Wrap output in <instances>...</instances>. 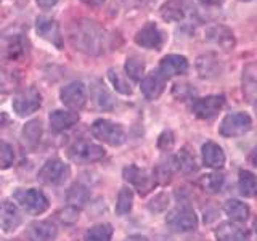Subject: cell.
<instances>
[{
	"instance_id": "cell-36",
	"label": "cell",
	"mask_w": 257,
	"mask_h": 241,
	"mask_svg": "<svg viewBox=\"0 0 257 241\" xmlns=\"http://www.w3.org/2000/svg\"><path fill=\"white\" fill-rule=\"evenodd\" d=\"M15 161V153L12 145H8L7 142L0 140V169H8L13 166Z\"/></svg>"
},
{
	"instance_id": "cell-13",
	"label": "cell",
	"mask_w": 257,
	"mask_h": 241,
	"mask_svg": "<svg viewBox=\"0 0 257 241\" xmlns=\"http://www.w3.org/2000/svg\"><path fill=\"white\" fill-rule=\"evenodd\" d=\"M188 69V61L185 56L182 55H167L164 56L159 63V72L163 74L166 79L174 77V76H180L183 72H187Z\"/></svg>"
},
{
	"instance_id": "cell-4",
	"label": "cell",
	"mask_w": 257,
	"mask_h": 241,
	"mask_svg": "<svg viewBox=\"0 0 257 241\" xmlns=\"http://www.w3.org/2000/svg\"><path fill=\"white\" fill-rule=\"evenodd\" d=\"M166 223L174 231H190L198 227V217L191 207L180 206L167 214Z\"/></svg>"
},
{
	"instance_id": "cell-32",
	"label": "cell",
	"mask_w": 257,
	"mask_h": 241,
	"mask_svg": "<svg viewBox=\"0 0 257 241\" xmlns=\"http://www.w3.org/2000/svg\"><path fill=\"white\" fill-rule=\"evenodd\" d=\"M223 182L225 177L222 174H207L201 179V185L209 193H219L223 187Z\"/></svg>"
},
{
	"instance_id": "cell-24",
	"label": "cell",
	"mask_w": 257,
	"mask_h": 241,
	"mask_svg": "<svg viewBox=\"0 0 257 241\" xmlns=\"http://www.w3.org/2000/svg\"><path fill=\"white\" fill-rule=\"evenodd\" d=\"M243 92L249 101H254L257 106V66H249L243 77Z\"/></svg>"
},
{
	"instance_id": "cell-23",
	"label": "cell",
	"mask_w": 257,
	"mask_h": 241,
	"mask_svg": "<svg viewBox=\"0 0 257 241\" xmlns=\"http://www.w3.org/2000/svg\"><path fill=\"white\" fill-rule=\"evenodd\" d=\"M223 211L235 222H244L249 217V206L241 203L238 199H228L227 203L223 204Z\"/></svg>"
},
{
	"instance_id": "cell-31",
	"label": "cell",
	"mask_w": 257,
	"mask_h": 241,
	"mask_svg": "<svg viewBox=\"0 0 257 241\" xmlns=\"http://www.w3.org/2000/svg\"><path fill=\"white\" fill-rule=\"evenodd\" d=\"M132 203H134V193L128 188H122L117 196V204H116V212L119 215L128 214L132 209Z\"/></svg>"
},
{
	"instance_id": "cell-17",
	"label": "cell",
	"mask_w": 257,
	"mask_h": 241,
	"mask_svg": "<svg viewBox=\"0 0 257 241\" xmlns=\"http://www.w3.org/2000/svg\"><path fill=\"white\" fill-rule=\"evenodd\" d=\"M26 235L29 241H53L56 236V227L47 220L32 222L28 227Z\"/></svg>"
},
{
	"instance_id": "cell-37",
	"label": "cell",
	"mask_w": 257,
	"mask_h": 241,
	"mask_svg": "<svg viewBox=\"0 0 257 241\" xmlns=\"http://www.w3.org/2000/svg\"><path fill=\"white\" fill-rule=\"evenodd\" d=\"M58 217L61 219V222L68 223V225H69V223H74V222L79 219V209L69 206V207H66V209H63V211H60Z\"/></svg>"
},
{
	"instance_id": "cell-22",
	"label": "cell",
	"mask_w": 257,
	"mask_h": 241,
	"mask_svg": "<svg viewBox=\"0 0 257 241\" xmlns=\"http://www.w3.org/2000/svg\"><path fill=\"white\" fill-rule=\"evenodd\" d=\"M161 15L166 21H182L187 16V7L182 0H169L161 8Z\"/></svg>"
},
{
	"instance_id": "cell-12",
	"label": "cell",
	"mask_w": 257,
	"mask_h": 241,
	"mask_svg": "<svg viewBox=\"0 0 257 241\" xmlns=\"http://www.w3.org/2000/svg\"><path fill=\"white\" fill-rule=\"evenodd\" d=\"M163 42H164L163 32L158 29V26L155 23H147L135 36V44L143 47V48H153V50H158V48L163 45Z\"/></svg>"
},
{
	"instance_id": "cell-34",
	"label": "cell",
	"mask_w": 257,
	"mask_h": 241,
	"mask_svg": "<svg viewBox=\"0 0 257 241\" xmlns=\"http://www.w3.org/2000/svg\"><path fill=\"white\" fill-rule=\"evenodd\" d=\"M143 71H145V64L140 58H128L125 61V72L131 79L134 80L142 79Z\"/></svg>"
},
{
	"instance_id": "cell-33",
	"label": "cell",
	"mask_w": 257,
	"mask_h": 241,
	"mask_svg": "<svg viewBox=\"0 0 257 241\" xmlns=\"http://www.w3.org/2000/svg\"><path fill=\"white\" fill-rule=\"evenodd\" d=\"M108 77L111 80V85L114 87L119 93H122V95H131L132 93L131 85L127 84V80L124 79L122 74H119L117 69H109L108 71Z\"/></svg>"
},
{
	"instance_id": "cell-11",
	"label": "cell",
	"mask_w": 257,
	"mask_h": 241,
	"mask_svg": "<svg viewBox=\"0 0 257 241\" xmlns=\"http://www.w3.org/2000/svg\"><path fill=\"white\" fill-rule=\"evenodd\" d=\"M122 175H124V179L128 182V183H132L134 187L139 190L140 195H147V193L155 187V177L150 175L145 169L142 167H137V166H127L124 167V171H122Z\"/></svg>"
},
{
	"instance_id": "cell-25",
	"label": "cell",
	"mask_w": 257,
	"mask_h": 241,
	"mask_svg": "<svg viewBox=\"0 0 257 241\" xmlns=\"http://www.w3.org/2000/svg\"><path fill=\"white\" fill-rule=\"evenodd\" d=\"M92 93H93V100L95 104L101 109H111L114 106V100H112L111 93L108 92V88L104 87L101 82H95L92 84Z\"/></svg>"
},
{
	"instance_id": "cell-19",
	"label": "cell",
	"mask_w": 257,
	"mask_h": 241,
	"mask_svg": "<svg viewBox=\"0 0 257 241\" xmlns=\"http://www.w3.org/2000/svg\"><path fill=\"white\" fill-rule=\"evenodd\" d=\"M215 238L219 241H247L249 235L244 228L233 223H220L215 230Z\"/></svg>"
},
{
	"instance_id": "cell-42",
	"label": "cell",
	"mask_w": 257,
	"mask_h": 241,
	"mask_svg": "<svg viewBox=\"0 0 257 241\" xmlns=\"http://www.w3.org/2000/svg\"><path fill=\"white\" fill-rule=\"evenodd\" d=\"M199 2L206 7H219L223 4V0H199Z\"/></svg>"
},
{
	"instance_id": "cell-47",
	"label": "cell",
	"mask_w": 257,
	"mask_h": 241,
	"mask_svg": "<svg viewBox=\"0 0 257 241\" xmlns=\"http://www.w3.org/2000/svg\"><path fill=\"white\" fill-rule=\"evenodd\" d=\"M243 2H247V0H243Z\"/></svg>"
},
{
	"instance_id": "cell-29",
	"label": "cell",
	"mask_w": 257,
	"mask_h": 241,
	"mask_svg": "<svg viewBox=\"0 0 257 241\" xmlns=\"http://www.w3.org/2000/svg\"><path fill=\"white\" fill-rule=\"evenodd\" d=\"M40 135H42V126H40L39 119L29 120V123L23 129L24 142H26L29 147H36V145L39 143V140H40Z\"/></svg>"
},
{
	"instance_id": "cell-21",
	"label": "cell",
	"mask_w": 257,
	"mask_h": 241,
	"mask_svg": "<svg viewBox=\"0 0 257 241\" xmlns=\"http://www.w3.org/2000/svg\"><path fill=\"white\" fill-rule=\"evenodd\" d=\"M88 199H90V191L82 183H74L66 191V201L69 203V206L76 209L84 207L88 203Z\"/></svg>"
},
{
	"instance_id": "cell-20",
	"label": "cell",
	"mask_w": 257,
	"mask_h": 241,
	"mask_svg": "<svg viewBox=\"0 0 257 241\" xmlns=\"http://www.w3.org/2000/svg\"><path fill=\"white\" fill-rule=\"evenodd\" d=\"M203 163L207 167L219 169L225 164V153L214 142H206L203 145Z\"/></svg>"
},
{
	"instance_id": "cell-16",
	"label": "cell",
	"mask_w": 257,
	"mask_h": 241,
	"mask_svg": "<svg viewBox=\"0 0 257 241\" xmlns=\"http://www.w3.org/2000/svg\"><path fill=\"white\" fill-rule=\"evenodd\" d=\"M21 212L18 211L13 203H8V201H4L0 204V227L5 233H10L13 230L18 228V225L21 223Z\"/></svg>"
},
{
	"instance_id": "cell-9",
	"label": "cell",
	"mask_w": 257,
	"mask_h": 241,
	"mask_svg": "<svg viewBox=\"0 0 257 241\" xmlns=\"http://www.w3.org/2000/svg\"><path fill=\"white\" fill-rule=\"evenodd\" d=\"M40 103H42V96L37 92V88L31 87L16 96L13 101V109L18 116L24 117L37 111L40 108Z\"/></svg>"
},
{
	"instance_id": "cell-35",
	"label": "cell",
	"mask_w": 257,
	"mask_h": 241,
	"mask_svg": "<svg viewBox=\"0 0 257 241\" xmlns=\"http://www.w3.org/2000/svg\"><path fill=\"white\" fill-rule=\"evenodd\" d=\"M175 164L177 169H180L183 172H191L195 171V158H193L187 150H182L180 155L175 156Z\"/></svg>"
},
{
	"instance_id": "cell-5",
	"label": "cell",
	"mask_w": 257,
	"mask_h": 241,
	"mask_svg": "<svg viewBox=\"0 0 257 241\" xmlns=\"http://www.w3.org/2000/svg\"><path fill=\"white\" fill-rule=\"evenodd\" d=\"M104 156V150L90 142H77L68 150V158L79 164L95 163Z\"/></svg>"
},
{
	"instance_id": "cell-10",
	"label": "cell",
	"mask_w": 257,
	"mask_h": 241,
	"mask_svg": "<svg viewBox=\"0 0 257 241\" xmlns=\"http://www.w3.org/2000/svg\"><path fill=\"white\" fill-rule=\"evenodd\" d=\"M60 98L72 111L82 109L87 103V88L82 82H71L61 88Z\"/></svg>"
},
{
	"instance_id": "cell-38",
	"label": "cell",
	"mask_w": 257,
	"mask_h": 241,
	"mask_svg": "<svg viewBox=\"0 0 257 241\" xmlns=\"http://www.w3.org/2000/svg\"><path fill=\"white\" fill-rule=\"evenodd\" d=\"M214 32H217V34H219V32H225V39H230V37H233V34L228 31V29H225V28H222V26H215L214 29H211V34H214ZM215 40H217V44H220V45H223V47H227V48H230V45L225 42L223 40V37H215Z\"/></svg>"
},
{
	"instance_id": "cell-28",
	"label": "cell",
	"mask_w": 257,
	"mask_h": 241,
	"mask_svg": "<svg viewBox=\"0 0 257 241\" xmlns=\"http://www.w3.org/2000/svg\"><path fill=\"white\" fill-rule=\"evenodd\" d=\"M238 187L239 193L243 196H252L257 190V180L252 172L249 171H239V179H238Z\"/></svg>"
},
{
	"instance_id": "cell-26",
	"label": "cell",
	"mask_w": 257,
	"mask_h": 241,
	"mask_svg": "<svg viewBox=\"0 0 257 241\" xmlns=\"http://www.w3.org/2000/svg\"><path fill=\"white\" fill-rule=\"evenodd\" d=\"M198 71L201 77H212L219 72V61L214 55H203L198 58Z\"/></svg>"
},
{
	"instance_id": "cell-6",
	"label": "cell",
	"mask_w": 257,
	"mask_h": 241,
	"mask_svg": "<svg viewBox=\"0 0 257 241\" xmlns=\"http://www.w3.org/2000/svg\"><path fill=\"white\" fill-rule=\"evenodd\" d=\"M252 126V120L246 112H231L223 117L220 124V134L223 137H239L244 135Z\"/></svg>"
},
{
	"instance_id": "cell-2",
	"label": "cell",
	"mask_w": 257,
	"mask_h": 241,
	"mask_svg": "<svg viewBox=\"0 0 257 241\" xmlns=\"http://www.w3.org/2000/svg\"><path fill=\"white\" fill-rule=\"evenodd\" d=\"M13 198L18 201V204L24 209L26 212L32 215H39L45 212L50 203L48 198L44 195L40 190L36 188H24V190H16L13 193Z\"/></svg>"
},
{
	"instance_id": "cell-48",
	"label": "cell",
	"mask_w": 257,
	"mask_h": 241,
	"mask_svg": "<svg viewBox=\"0 0 257 241\" xmlns=\"http://www.w3.org/2000/svg\"><path fill=\"white\" fill-rule=\"evenodd\" d=\"M255 111H257V106H255Z\"/></svg>"
},
{
	"instance_id": "cell-40",
	"label": "cell",
	"mask_w": 257,
	"mask_h": 241,
	"mask_svg": "<svg viewBox=\"0 0 257 241\" xmlns=\"http://www.w3.org/2000/svg\"><path fill=\"white\" fill-rule=\"evenodd\" d=\"M125 7L128 8H140V7H145L148 4V0H120Z\"/></svg>"
},
{
	"instance_id": "cell-18",
	"label": "cell",
	"mask_w": 257,
	"mask_h": 241,
	"mask_svg": "<svg viewBox=\"0 0 257 241\" xmlns=\"http://www.w3.org/2000/svg\"><path fill=\"white\" fill-rule=\"evenodd\" d=\"M79 116L71 111H53L50 114V127L55 134H60L76 126Z\"/></svg>"
},
{
	"instance_id": "cell-3",
	"label": "cell",
	"mask_w": 257,
	"mask_h": 241,
	"mask_svg": "<svg viewBox=\"0 0 257 241\" xmlns=\"http://www.w3.org/2000/svg\"><path fill=\"white\" fill-rule=\"evenodd\" d=\"M92 134L95 139L108 143L111 147H119L125 142V132L122 126L108 119H96L92 124Z\"/></svg>"
},
{
	"instance_id": "cell-7",
	"label": "cell",
	"mask_w": 257,
	"mask_h": 241,
	"mask_svg": "<svg viewBox=\"0 0 257 241\" xmlns=\"http://www.w3.org/2000/svg\"><path fill=\"white\" fill-rule=\"evenodd\" d=\"M225 106V96L223 95H209L204 98H198L193 103V112L199 119H212L220 112Z\"/></svg>"
},
{
	"instance_id": "cell-15",
	"label": "cell",
	"mask_w": 257,
	"mask_h": 241,
	"mask_svg": "<svg viewBox=\"0 0 257 241\" xmlns=\"http://www.w3.org/2000/svg\"><path fill=\"white\" fill-rule=\"evenodd\" d=\"M166 77L161 74L159 71H153L142 80V93L147 96L148 100H156L159 95L164 92L166 87Z\"/></svg>"
},
{
	"instance_id": "cell-46",
	"label": "cell",
	"mask_w": 257,
	"mask_h": 241,
	"mask_svg": "<svg viewBox=\"0 0 257 241\" xmlns=\"http://www.w3.org/2000/svg\"><path fill=\"white\" fill-rule=\"evenodd\" d=\"M254 227H255V231H257V220L254 222Z\"/></svg>"
},
{
	"instance_id": "cell-8",
	"label": "cell",
	"mask_w": 257,
	"mask_h": 241,
	"mask_svg": "<svg viewBox=\"0 0 257 241\" xmlns=\"http://www.w3.org/2000/svg\"><path fill=\"white\" fill-rule=\"evenodd\" d=\"M69 175V167L60 159H50L40 169L39 179L47 185H61Z\"/></svg>"
},
{
	"instance_id": "cell-41",
	"label": "cell",
	"mask_w": 257,
	"mask_h": 241,
	"mask_svg": "<svg viewBox=\"0 0 257 241\" xmlns=\"http://www.w3.org/2000/svg\"><path fill=\"white\" fill-rule=\"evenodd\" d=\"M37 2V5L40 7V8H45V10H48V8H52L58 0H36Z\"/></svg>"
},
{
	"instance_id": "cell-43",
	"label": "cell",
	"mask_w": 257,
	"mask_h": 241,
	"mask_svg": "<svg viewBox=\"0 0 257 241\" xmlns=\"http://www.w3.org/2000/svg\"><path fill=\"white\" fill-rule=\"evenodd\" d=\"M249 163L257 167V148H254L251 155H249Z\"/></svg>"
},
{
	"instance_id": "cell-45",
	"label": "cell",
	"mask_w": 257,
	"mask_h": 241,
	"mask_svg": "<svg viewBox=\"0 0 257 241\" xmlns=\"http://www.w3.org/2000/svg\"><path fill=\"white\" fill-rule=\"evenodd\" d=\"M82 2H85L87 5H92V7H100L104 0H82Z\"/></svg>"
},
{
	"instance_id": "cell-14",
	"label": "cell",
	"mask_w": 257,
	"mask_h": 241,
	"mask_svg": "<svg viewBox=\"0 0 257 241\" xmlns=\"http://www.w3.org/2000/svg\"><path fill=\"white\" fill-rule=\"evenodd\" d=\"M36 29L39 36L44 39H48L52 44H55L58 48H63V40H61V32L60 26L53 18H47V16H39L36 23Z\"/></svg>"
},
{
	"instance_id": "cell-1",
	"label": "cell",
	"mask_w": 257,
	"mask_h": 241,
	"mask_svg": "<svg viewBox=\"0 0 257 241\" xmlns=\"http://www.w3.org/2000/svg\"><path fill=\"white\" fill-rule=\"evenodd\" d=\"M71 42L82 53L101 55L106 48V31L93 20H79L71 26Z\"/></svg>"
},
{
	"instance_id": "cell-27",
	"label": "cell",
	"mask_w": 257,
	"mask_h": 241,
	"mask_svg": "<svg viewBox=\"0 0 257 241\" xmlns=\"http://www.w3.org/2000/svg\"><path fill=\"white\" fill-rule=\"evenodd\" d=\"M112 238V227L109 223H100L88 228L84 241H111Z\"/></svg>"
},
{
	"instance_id": "cell-30",
	"label": "cell",
	"mask_w": 257,
	"mask_h": 241,
	"mask_svg": "<svg viewBox=\"0 0 257 241\" xmlns=\"http://www.w3.org/2000/svg\"><path fill=\"white\" fill-rule=\"evenodd\" d=\"M26 47H28V42L24 37H15L10 40V44L7 45V58L10 60H18V58H23L24 52H26Z\"/></svg>"
},
{
	"instance_id": "cell-39",
	"label": "cell",
	"mask_w": 257,
	"mask_h": 241,
	"mask_svg": "<svg viewBox=\"0 0 257 241\" xmlns=\"http://www.w3.org/2000/svg\"><path fill=\"white\" fill-rule=\"evenodd\" d=\"M174 143V139H172V134L171 132H164L163 135L159 137V147L166 150V148H171Z\"/></svg>"
},
{
	"instance_id": "cell-44",
	"label": "cell",
	"mask_w": 257,
	"mask_h": 241,
	"mask_svg": "<svg viewBox=\"0 0 257 241\" xmlns=\"http://www.w3.org/2000/svg\"><path fill=\"white\" fill-rule=\"evenodd\" d=\"M125 241H150L148 238H145L142 235H132V236H128Z\"/></svg>"
}]
</instances>
